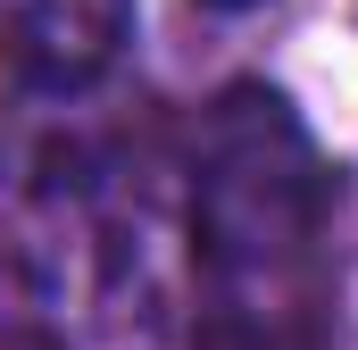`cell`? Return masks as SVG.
<instances>
[{"label": "cell", "mask_w": 358, "mask_h": 350, "mask_svg": "<svg viewBox=\"0 0 358 350\" xmlns=\"http://www.w3.org/2000/svg\"><path fill=\"white\" fill-rule=\"evenodd\" d=\"M134 0H0V76L17 92H84L117 67Z\"/></svg>", "instance_id": "obj_1"}, {"label": "cell", "mask_w": 358, "mask_h": 350, "mask_svg": "<svg viewBox=\"0 0 358 350\" xmlns=\"http://www.w3.org/2000/svg\"><path fill=\"white\" fill-rule=\"evenodd\" d=\"M200 275H208L200 350H325L317 251H300V259H234V267H200Z\"/></svg>", "instance_id": "obj_2"}, {"label": "cell", "mask_w": 358, "mask_h": 350, "mask_svg": "<svg viewBox=\"0 0 358 350\" xmlns=\"http://www.w3.org/2000/svg\"><path fill=\"white\" fill-rule=\"evenodd\" d=\"M200 8H250V0H200Z\"/></svg>", "instance_id": "obj_3"}]
</instances>
